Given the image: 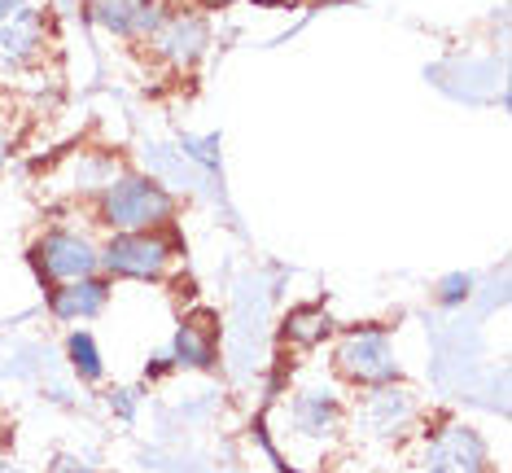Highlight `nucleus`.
<instances>
[{
  "mask_svg": "<svg viewBox=\"0 0 512 473\" xmlns=\"http://www.w3.org/2000/svg\"><path fill=\"white\" fill-rule=\"evenodd\" d=\"M176 215L167 189H158L141 171H119L106 189L97 193V219L110 233H149V228H167Z\"/></svg>",
  "mask_w": 512,
  "mask_h": 473,
  "instance_id": "f257e3e1",
  "label": "nucleus"
},
{
  "mask_svg": "<svg viewBox=\"0 0 512 473\" xmlns=\"http://www.w3.org/2000/svg\"><path fill=\"white\" fill-rule=\"evenodd\" d=\"M176 246L167 241V228L149 233H114L101 246V276L106 281H162L171 276Z\"/></svg>",
  "mask_w": 512,
  "mask_h": 473,
  "instance_id": "f03ea898",
  "label": "nucleus"
},
{
  "mask_svg": "<svg viewBox=\"0 0 512 473\" xmlns=\"http://www.w3.org/2000/svg\"><path fill=\"white\" fill-rule=\"evenodd\" d=\"M333 368L342 373V382L351 386H394L399 382V360H394V342L386 329L377 325H364V329H351L342 333L333 351Z\"/></svg>",
  "mask_w": 512,
  "mask_h": 473,
  "instance_id": "7ed1b4c3",
  "label": "nucleus"
},
{
  "mask_svg": "<svg viewBox=\"0 0 512 473\" xmlns=\"http://www.w3.org/2000/svg\"><path fill=\"white\" fill-rule=\"evenodd\" d=\"M49 44V18L31 0H0V75L27 71Z\"/></svg>",
  "mask_w": 512,
  "mask_h": 473,
  "instance_id": "20e7f679",
  "label": "nucleus"
},
{
  "mask_svg": "<svg viewBox=\"0 0 512 473\" xmlns=\"http://www.w3.org/2000/svg\"><path fill=\"white\" fill-rule=\"evenodd\" d=\"M31 263H36L40 281L49 285H71L84 276L101 272V250L88 237L71 233V228H49L36 246H31Z\"/></svg>",
  "mask_w": 512,
  "mask_h": 473,
  "instance_id": "39448f33",
  "label": "nucleus"
},
{
  "mask_svg": "<svg viewBox=\"0 0 512 473\" xmlns=\"http://www.w3.org/2000/svg\"><path fill=\"white\" fill-rule=\"evenodd\" d=\"M145 40H149V49H154L158 57H167V62L193 66V62H202L206 40H211V27H206V18H202V9L197 5H189V9L167 5L162 9V18H158V27L149 31Z\"/></svg>",
  "mask_w": 512,
  "mask_h": 473,
  "instance_id": "423d86ee",
  "label": "nucleus"
},
{
  "mask_svg": "<svg viewBox=\"0 0 512 473\" xmlns=\"http://www.w3.org/2000/svg\"><path fill=\"white\" fill-rule=\"evenodd\" d=\"M416 417V399L394 382V386H372L355 403V430L364 438H394L407 421Z\"/></svg>",
  "mask_w": 512,
  "mask_h": 473,
  "instance_id": "0eeeda50",
  "label": "nucleus"
},
{
  "mask_svg": "<svg viewBox=\"0 0 512 473\" xmlns=\"http://www.w3.org/2000/svg\"><path fill=\"white\" fill-rule=\"evenodd\" d=\"M281 412H285V425L298 438H307V443H324V438H333L337 430H342V412L346 408H342V399H337L333 390L307 386V390H298Z\"/></svg>",
  "mask_w": 512,
  "mask_h": 473,
  "instance_id": "6e6552de",
  "label": "nucleus"
},
{
  "mask_svg": "<svg viewBox=\"0 0 512 473\" xmlns=\"http://www.w3.org/2000/svg\"><path fill=\"white\" fill-rule=\"evenodd\" d=\"M429 473H486V443L469 425H442L425 443Z\"/></svg>",
  "mask_w": 512,
  "mask_h": 473,
  "instance_id": "1a4fd4ad",
  "label": "nucleus"
},
{
  "mask_svg": "<svg viewBox=\"0 0 512 473\" xmlns=\"http://www.w3.org/2000/svg\"><path fill=\"white\" fill-rule=\"evenodd\" d=\"M162 9H167V0H97V5H88V18L110 27L114 36H149Z\"/></svg>",
  "mask_w": 512,
  "mask_h": 473,
  "instance_id": "9d476101",
  "label": "nucleus"
},
{
  "mask_svg": "<svg viewBox=\"0 0 512 473\" xmlns=\"http://www.w3.org/2000/svg\"><path fill=\"white\" fill-rule=\"evenodd\" d=\"M49 303H53V316L62 320H92L110 303V281L106 276H84V281H71V285H53Z\"/></svg>",
  "mask_w": 512,
  "mask_h": 473,
  "instance_id": "9b49d317",
  "label": "nucleus"
},
{
  "mask_svg": "<svg viewBox=\"0 0 512 473\" xmlns=\"http://www.w3.org/2000/svg\"><path fill=\"white\" fill-rule=\"evenodd\" d=\"M215 351H219V338H215V320L211 316H189L171 342V360L184 364V368H211L215 364Z\"/></svg>",
  "mask_w": 512,
  "mask_h": 473,
  "instance_id": "f8f14e48",
  "label": "nucleus"
},
{
  "mask_svg": "<svg viewBox=\"0 0 512 473\" xmlns=\"http://www.w3.org/2000/svg\"><path fill=\"white\" fill-rule=\"evenodd\" d=\"M333 333V320H329V311L324 307H294L289 311V320H285V329H281V338L289 342V346H316V342H324Z\"/></svg>",
  "mask_w": 512,
  "mask_h": 473,
  "instance_id": "ddd939ff",
  "label": "nucleus"
},
{
  "mask_svg": "<svg viewBox=\"0 0 512 473\" xmlns=\"http://www.w3.org/2000/svg\"><path fill=\"white\" fill-rule=\"evenodd\" d=\"M66 355H71L75 373L84 377V382H101V377H106L101 351H97V342H92L88 333H71V338H66Z\"/></svg>",
  "mask_w": 512,
  "mask_h": 473,
  "instance_id": "4468645a",
  "label": "nucleus"
},
{
  "mask_svg": "<svg viewBox=\"0 0 512 473\" xmlns=\"http://www.w3.org/2000/svg\"><path fill=\"white\" fill-rule=\"evenodd\" d=\"M469 290H473L469 276H447V281L438 285V298H442V307H460L464 298H469Z\"/></svg>",
  "mask_w": 512,
  "mask_h": 473,
  "instance_id": "2eb2a0df",
  "label": "nucleus"
},
{
  "mask_svg": "<svg viewBox=\"0 0 512 473\" xmlns=\"http://www.w3.org/2000/svg\"><path fill=\"white\" fill-rule=\"evenodd\" d=\"M49 473H97V469L84 465V460H75V456H57Z\"/></svg>",
  "mask_w": 512,
  "mask_h": 473,
  "instance_id": "dca6fc26",
  "label": "nucleus"
},
{
  "mask_svg": "<svg viewBox=\"0 0 512 473\" xmlns=\"http://www.w3.org/2000/svg\"><path fill=\"white\" fill-rule=\"evenodd\" d=\"M5 163H9V132L0 128V171H5Z\"/></svg>",
  "mask_w": 512,
  "mask_h": 473,
  "instance_id": "f3484780",
  "label": "nucleus"
},
{
  "mask_svg": "<svg viewBox=\"0 0 512 473\" xmlns=\"http://www.w3.org/2000/svg\"><path fill=\"white\" fill-rule=\"evenodd\" d=\"M197 9H219V5H237V0H193Z\"/></svg>",
  "mask_w": 512,
  "mask_h": 473,
  "instance_id": "a211bd4d",
  "label": "nucleus"
},
{
  "mask_svg": "<svg viewBox=\"0 0 512 473\" xmlns=\"http://www.w3.org/2000/svg\"><path fill=\"white\" fill-rule=\"evenodd\" d=\"M0 473H31V469H22V465H14V460H0Z\"/></svg>",
  "mask_w": 512,
  "mask_h": 473,
  "instance_id": "6ab92c4d",
  "label": "nucleus"
},
{
  "mask_svg": "<svg viewBox=\"0 0 512 473\" xmlns=\"http://www.w3.org/2000/svg\"><path fill=\"white\" fill-rule=\"evenodd\" d=\"M259 5H285V0H259Z\"/></svg>",
  "mask_w": 512,
  "mask_h": 473,
  "instance_id": "aec40b11",
  "label": "nucleus"
}]
</instances>
